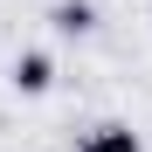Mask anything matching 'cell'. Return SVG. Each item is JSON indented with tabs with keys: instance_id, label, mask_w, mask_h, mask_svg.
Returning <instances> with one entry per match:
<instances>
[{
	"instance_id": "cell-2",
	"label": "cell",
	"mask_w": 152,
	"mask_h": 152,
	"mask_svg": "<svg viewBox=\"0 0 152 152\" xmlns=\"http://www.w3.org/2000/svg\"><path fill=\"white\" fill-rule=\"evenodd\" d=\"M48 28L56 35H90L97 28V7L90 0H56V7H48Z\"/></svg>"
},
{
	"instance_id": "cell-1",
	"label": "cell",
	"mask_w": 152,
	"mask_h": 152,
	"mask_svg": "<svg viewBox=\"0 0 152 152\" xmlns=\"http://www.w3.org/2000/svg\"><path fill=\"white\" fill-rule=\"evenodd\" d=\"M7 76H14L21 97H42V90H56V56H48V48H21Z\"/></svg>"
},
{
	"instance_id": "cell-3",
	"label": "cell",
	"mask_w": 152,
	"mask_h": 152,
	"mask_svg": "<svg viewBox=\"0 0 152 152\" xmlns=\"http://www.w3.org/2000/svg\"><path fill=\"white\" fill-rule=\"evenodd\" d=\"M76 152H138V132H132V124H97Z\"/></svg>"
}]
</instances>
